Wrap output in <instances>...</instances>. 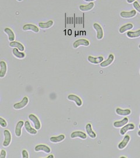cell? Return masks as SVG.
Wrapping results in <instances>:
<instances>
[{"label": "cell", "instance_id": "23", "mask_svg": "<svg viewBox=\"0 0 140 158\" xmlns=\"http://www.w3.org/2000/svg\"><path fill=\"white\" fill-rule=\"evenodd\" d=\"M116 113L120 115V116H127L130 115L131 114V111L130 109H125V110H123L120 108H117L116 110Z\"/></svg>", "mask_w": 140, "mask_h": 158}, {"label": "cell", "instance_id": "28", "mask_svg": "<svg viewBox=\"0 0 140 158\" xmlns=\"http://www.w3.org/2000/svg\"><path fill=\"white\" fill-rule=\"evenodd\" d=\"M127 36L130 39L137 38L140 36V29L136 31H128L127 33Z\"/></svg>", "mask_w": 140, "mask_h": 158}, {"label": "cell", "instance_id": "6", "mask_svg": "<svg viewBox=\"0 0 140 158\" xmlns=\"http://www.w3.org/2000/svg\"><path fill=\"white\" fill-rule=\"evenodd\" d=\"M120 15L121 18H125V19H129V18H132L135 17L137 15V11L135 9H133L129 12L126 11H122L120 12Z\"/></svg>", "mask_w": 140, "mask_h": 158}, {"label": "cell", "instance_id": "40", "mask_svg": "<svg viewBox=\"0 0 140 158\" xmlns=\"http://www.w3.org/2000/svg\"><path fill=\"white\" fill-rule=\"evenodd\" d=\"M139 129H140V123H139Z\"/></svg>", "mask_w": 140, "mask_h": 158}, {"label": "cell", "instance_id": "5", "mask_svg": "<svg viewBox=\"0 0 140 158\" xmlns=\"http://www.w3.org/2000/svg\"><path fill=\"white\" fill-rule=\"evenodd\" d=\"M90 45V42L87 39H80L78 40H77L73 43V48L74 49H77L81 46H88Z\"/></svg>", "mask_w": 140, "mask_h": 158}, {"label": "cell", "instance_id": "16", "mask_svg": "<svg viewBox=\"0 0 140 158\" xmlns=\"http://www.w3.org/2000/svg\"><path fill=\"white\" fill-rule=\"evenodd\" d=\"M0 78H4L7 72V64L5 62L1 61L0 62Z\"/></svg>", "mask_w": 140, "mask_h": 158}, {"label": "cell", "instance_id": "36", "mask_svg": "<svg viewBox=\"0 0 140 158\" xmlns=\"http://www.w3.org/2000/svg\"><path fill=\"white\" fill-rule=\"evenodd\" d=\"M138 135L139 137H140V130L138 132Z\"/></svg>", "mask_w": 140, "mask_h": 158}, {"label": "cell", "instance_id": "27", "mask_svg": "<svg viewBox=\"0 0 140 158\" xmlns=\"http://www.w3.org/2000/svg\"><path fill=\"white\" fill-rule=\"evenodd\" d=\"M65 138V136L63 134H61L57 137H52L50 138V141L52 143H59L63 141Z\"/></svg>", "mask_w": 140, "mask_h": 158}, {"label": "cell", "instance_id": "1", "mask_svg": "<svg viewBox=\"0 0 140 158\" xmlns=\"http://www.w3.org/2000/svg\"><path fill=\"white\" fill-rule=\"evenodd\" d=\"M93 28L96 32V39L97 40H102L104 36V32L102 26L97 23L93 24Z\"/></svg>", "mask_w": 140, "mask_h": 158}, {"label": "cell", "instance_id": "21", "mask_svg": "<svg viewBox=\"0 0 140 158\" xmlns=\"http://www.w3.org/2000/svg\"><path fill=\"white\" fill-rule=\"evenodd\" d=\"M133 28H134V25L133 23H127L125 25H124L120 28L119 33L123 34V33H125V32H127V31L131 30Z\"/></svg>", "mask_w": 140, "mask_h": 158}, {"label": "cell", "instance_id": "26", "mask_svg": "<svg viewBox=\"0 0 140 158\" xmlns=\"http://www.w3.org/2000/svg\"><path fill=\"white\" fill-rule=\"evenodd\" d=\"M95 7V4L93 3H89V4L84 5H81L79 6V10L82 12H88L91 11Z\"/></svg>", "mask_w": 140, "mask_h": 158}, {"label": "cell", "instance_id": "41", "mask_svg": "<svg viewBox=\"0 0 140 158\" xmlns=\"http://www.w3.org/2000/svg\"><path fill=\"white\" fill-rule=\"evenodd\" d=\"M139 74H140V70H139Z\"/></svg>", "mask_w": 140, "mask_h": 158}, {"label": "cell", "instance_id": "34", "mask_svg": "<svg viewBox=\"0 0 140 158\" xmlns=\"http://www.w3.org/2000/svg\"><path fill=\"white\" fill-rule=\"evenodd\" d=\"M84 1L88 2V3H93L95 1H96V0H83Z\"/></svg>", "mask_w": 140, "mask_h": 158}, {"label": "cell", "instance_id": "24", "mask_svg": "<svg viewBox=\"0 0 140 158\" xmlns=\"http://www.w3.org/2000/svg\"><path fill=\"white\" fill-rule=\"evenodd\" d=\"M4 32L8 35V40L10 42H13L15 41V35L13 31L10 29L9 28H6L4 29Z\"/></svg>", "mask_w": 140, "mask_h": 158}, {"label": "cell", "instance_id": "9", "mask_svg": "<svg viewBox=\"0 0 140 158\" xmlns=\"http://www.w3.org/2000/svg\"><path fill=\"white\" fill-rule=\"evenodd\" d=\"M67 98L68 100L69 101H74L75 104L77 105V107H81L82 105V100L81 99L80 97H79L78 96H76V95H74V94H69L68 96L67 97Z\"/></svg>", "mask_w": 140, "mask_h": 158}, {"label": "cell", "instance_id": "35", "mask_svg": "<svg viewBox=\"0 0 140 158\" xmlns=\"http://www.w3.org/2000/svg\"><path fill=\"white\" fill-rule=\"evenodd\" d=\"M54 156L53 155H50L48 156H47V158H54Z\"/></svg>", "mask_w": 140, "mask_h": 158}, {"label": "cell", "instance_id": "4", "mask_svg": "<svg viewBox=\"0 0 140 158\" xmlns=\"http://www.w3.org/2000/svg\"><path fill=\"white\" fill-rule=\"evenodd\" d=\"M29 120L33 123L35 128L36 130L38 131V130L40 129V128L41 127V123H40V120H39V118L35 115L32 114H30L29 115Z\"/></svg>", "mask_w": 140, "mask_h": 158}, {"label": "cell", "instance_id": "10", "mask_svg": "<svg viewBox=\"0 0 140 158\" xmlns=\"http://www.w3.org/2000/svg\"><path fill=\"white\" fill-rule=\"evenodd\" d=\"M22 29L23 31H32L35 33H39V28L37 27V26H36L35 25H33V24H31V23H29V24H26L25 25L23 28H22Z\"/></svg>", "mask_w": 140, "mask_h": 158}, {"label": "cell", "instance_id": "20", "mask_svg": "<svg viewBox=\"0 0 140 158\" xmlns=\"http://www.w3.org/2000/svg\"><path fill=\"white\" fill-rule=\"evenodd\" d=\"M54 25V21L52 20H50L47 22H39L38 23L39 27L42 29H49L52 27Z\"/></svg>", "mask_w": 140, "mask_h": 158}, {"label": "cell", "instance_id": "15", "mask_svg": "<svg viewBox=\"0 0 140 158\" xmlns=\"http://www.w3.org/2000/svg\"><path fill=\"white\" fill-rule=\"evenodd\" d=\"M88 60L89 63L94 64H101L102 62L104 61V58L103 56L98 57H93L92 56H89L88 57Z\"/></svg>", "mask_w": 140, "mask_h": 158}, {"label": "cell", "instance_id": "17", "mask_svg": "<svg viewBox=\"0 0 140 158\" xmlns=\"http://www.w3.org/2000/svg\"><path fill=\"white\" fill-rule=\"evenodd\" d=\"M129 118L127 117H125L121 121H115L113 123V127L116 128H122L123 127H124V125H125L126 124H127L129 123Z\"/></svg>", "mask_w": 140, "mask_h": 158}, {"label": "cell", "instance_id": "39", "mask_svg": "<svg viewBox=\"0 0 140 158\" xmlns=\"http://www.w3.org/2000/svg\"><path fill=\"white\" fill-rule=\"evenodd\" d=\"M138 48L140 49V44L138 45Z\"/></svg>", "mask_w": 140, "mask_h": 158}, {"label": "cell", "instance_id": "7", "mask_svg": "<svg viewBox=\"0 0 140 158\" xmlns=\"http://www.w3.org/2000/svg\"><path fill=\"white\" fill-rule=\"evenodd\" d=\"M35 152H44L46 153H50L51 152V149L48 146L44 144H40L36 146L35 148Z\"/></svg>", "mask_w": 140, "mask_h": 158}, {"label": "cell", "instance_id": "29", "mask_svg": "<svg viewBox=\"0 0 140 158\" xmlns=\"http://www.w3.org/2000/svg\"><path fill=\"white\" fill-rule=\"evenodd\" d=\"M7 122L3 117H0V125L2 128H5L7 127Z\"/></svg>", "mask_w": 140, "mask_h": 158}, {"label": "cell", "instance_id": "22", "mask_svg": "<svg viewBox=\"0 0 140 158\" xmlns=\"http://www.w3.org/2000/svg\"><path fill=\"white\" fill-rule=\"evenodd\" d=\"M12 54L15 58L19 59H23L26 56L25 54L23 52H21L17 48H13L12 50Z\"/></svg>", "mask_w": 140, "mask_h": 158}, {"label": "cell", "instance_id": "8", "mask_svg": "<svg viewBox=\"0 0 140 158\" xmlns=\"http://www.w3.org/2000/svg\"><path fill=\"white\" fill-rule=\"evenodd\" d=\"M114 60H115V56L113 54H110L109 55L108 58L106 60H104L100 64L101 67L103 68H107L113 63Z\"/></svg>", "mask_w": 140, "mask_h": 158}, {"label": "cell", "instance_id": "3", "mask_svg": "<svg viewBox=\"0 0 140 158\" xmlns=\"http://www.w3.org/2000/svg\"><path fill=\"white\" fill-rule=\"evenodd\" d=\"M4 141L3 142V147H8L9 146V145L11 143L12 141V136L9 131L5 129L4 131Z\"/></svg>", "mask_w": 140, "mask_h": 158}, {"label": "cell", "instance_id": "32", "mask_svg": "<svg viewBox=\"0 0 140 158\" xmlns=\"http://www.w3.org/2000/svg\"><path fill=\"white\" fill-rule=\"evenodd\" d=\"M7 157V152L5 150L2 149L0 154V158H5Z\"/></svg>", "mask_w": 140, "mask_h": 158}, {"label": "cell", "instance_id": "30", "mask_svg": "<svg viewBox=\"0 0 140 158\" xmlns=\"http://www.w3.org/2000/svg\"><path fill=\"white\" fill-rule=\"evenodd\" d=\"M133 7L134 9L136 10V11L140 13V5L137 1H135L133 3Z\"/></svg>", "mask_w": 140, "mask_h": 158}, {"label": "cell", "instance_id": "33", "mask_svg": "<svg viewBox=\"0 0 140 158\" xmlns=\"http://www.w3.org/2000/svg\"><path fill=\"white\" fill-rule=\"evenodd\" d=\"M135 1H137V0H127V2L129 4H132Z\"/></svg>", "mask_w": 140, "mask_h": 158}, {"label": "cell", "instance_id": "31", "mask_svg": "<svg viewBox=\"0 0 140 158\" xmlns=\"http://www.w3.org/2000/svg\"><path fill=\"white\" fill-rule=\"evenodd\" d=\"M22 158H29V153L26 150H23L22 152Z\"/></svg>", "mask_w": 140, "mask_h": 158}, {"label": "cell", "instance_id": "18", "mask_svg": "<svg viewBox=\"0 0 140 158\" xmlns=\"http://www.w3.org/2000/svg\"><path fill=\"white\" fill-rule=\"evenodd\" d=\"M86 132L88 135L92 139H95L96 138V134L92 129V126L90 123H88L86 125Z\"/></svg>", "mask_w": 140, "mask_h": 158}, {"label": "cell", "instance_id": "19", "mask_svg": "<svg viewBox=\"0 0 140 158\" xmlns=\"http://www.w3.org/2000/svg\"><path fill=\"white\" fill-rule=\"evenodd\" d=\"M25 124V123L23 121H19L16 125L15 127V135L17 137H20L22 135V128H23V125Z\"/></svg>", "mask_w": 140, "mask_h": 158}, {"label": "cell", "instance_id": "12", "mask_svg": "<svg viewBox=\"0 0 140 158\" xmlns=\"http://www.w3.org/2000/svg\"><path fill=\"white\" fill-rule=\"evenodd\" d=\"M130 141V137L128 135H126L124 136L123 138V141L119 143L118 145V149L119 150H123L124 148H126V147L127 146V145L129 144V142Z\"/></svg>", "mask_w": 140, "mask_h": 158}, {"label": "cell", "instance_id": "25", "mask_svg": "<svg viewBox=\"0 0 140 158\" xmlns=\"http://www.w3.org/2000/svg\"><path fill=\"white\" fill-rule=\"evenodd\" d=\"M9 46L12 48H17L21 52H24L25 50L24 46L21 43L17 41L11 42L9 44Z\"/></svg>", "mask_w": 140, "mask_h": 158}, {"label": "cell", "instance_id": "13", "mask_svg": "<svg viewBox=\"0 0 140 158\" xmlns=\"http://www.w3.org/2000/svg\"><path fill=\"white\" fill-rule=\"evenodd\" d=\"M135 125L134 124H127L124 127H123L120 131V134L121 135H124L126 133H127L129 131H132L135 129Z\"/></svg>", "mask_w": 140, "mask_h": 158}, {"label": "cell", "instance_id": "38", "mask_svg": "<svg viewBox=\"0 0 140 158\" xmlns=\"http://www.w3.org/2000/svg\"><path fill=\"white\" fill-rule=\"evenodd\" d=\"M123 157H124V158H126V157H126V156H121V157H120V158H123Z\"/></svg>", "mask_w": 140, "mask_h": 158}, {"label": "cell", "instance_id": "37", "mask_svg": "<svg viewBox=\"0 0 140 158\" xmlns=\"http://www.w3.org/2000/svg\"><path fill=\"white\" fill-rule=\"evenodd\" d=\"M17 1H18V2H21V1H23V0H17Z\"/></svg>", "mask_w": 140, "mask_h": 158}, {"label": "cell", "instance_id": "11", "mask_svg": "<svg viewBox=\"0 0 140 158\" xmlns=\"http://www.w3.org/2000/svg\"><path fill=\"white\" fill-rule=\"evenodd\" d=\"M24 127L27 133H29V134L32 135H35L37 134V130H36L35 128H32L31 125L30 123L28 121H26L25 122Z\"/></svg>", "mask_w": 140, "mask_h": 158}, {"label": "cell", "instance_id": "2", "mask_svg": "<svg viewBox=\"0 0 140 158\" xmlns=\"http://www.w3.org/2000/svg\"><path fill=\"white\" fill-rule=\"evenodd\" d=\"M28 103H29V98H28L27 97H24L20 102H17L14 104L13 105V107L14 109L17 110H21L25 108L28 104Z\"/></svg>", "mask_w": 140, "mask_h": 158}, {"label": "cell", "instance_id": "14", "mask_svg": "<svg viewBox=\"0 0 140 158\" xmlns=\"http://www.w3.org/2000/svg\"><path fill=\"white\" fill-rule=\"evenodd\" d=\"M71 138L73 139L79 138L82 139H86L87 138V135L82 131H74V132H73V133H71Z\"/></svg>", "mask_w": 140, "mask_h": 158}]
</instances>
